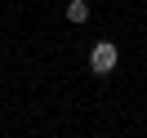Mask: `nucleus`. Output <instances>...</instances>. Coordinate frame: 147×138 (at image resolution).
I'll list each match as a JSON object with an SVG mask.
<instances>
[{
  "label": "nucleus",
  "mask_w": 147,
  "mask_h": 138,
  "mask_svg": "<svg viewBox=\"0 0 147 138\" xmlns=\"http://www.w3.org/2000/svg\"><path fill=\"white\" fill-rule=\"evenodd\" d=\"M116 45H111V40H98V45L89 49V71L94 76H107V71H116Z\"/></svg>",
  "instance_id": "1"
},
{
  "label": "nucleus",
  "mask_w": 147,
  "mask_h": 138,
  "mask_svg": "<svg viewBox=\"0 0 147 138\" xmlns=\"http://www.w3.org/2000/svg\"><path fill=\"white\" fill-rule=\"evenodd\" d=\"M89 18V0H67V22H85Z\"/></svg>",
  "instance_id": "2"
}]
</instances>
